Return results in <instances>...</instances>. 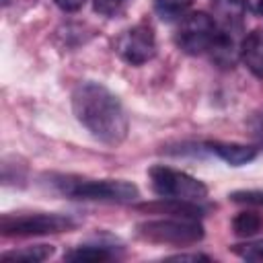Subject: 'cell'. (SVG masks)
I'll use <instances>...</instances> for the list:
<instances>
[{"label":"cell","instance_id":"obj_1","mask_svg":"<svg viewBox=\"0 0 263 263\" xmlns=\"http://www.w3.org/2000/svg\"><path fill=\"white\" fill-rule=\"evenodd\" d=\"M72 111L76 119L103 144L117 146L125 140L129 123L121 101L101 82H80L72 92Z\"/></svg>","mask_w":263,"mask_h":263},{"label":"cell","instance_id":"obj_14","mask_svg":"<svg viewBox=\"0 0 263 263\" xmlns=\"http://www.w3.org/2000/svg\"><path fill=\"white\" fill-rule=\"evenodd\" d=\"M66 259L68 261H78V263L80 261L82 263H97V261L111 259V251L107 247H90V245H86V247H78V249L70 251L66 255Z\"/></svg>","mask_w":263,"mask_h":263},{"label":"cell","instance_id":"obj_11","mask_svg":"<svg viewBox=\"0 0 263 263\" xmlns=\"http://www.w3.org/2000/svg\"><path fill=\"white\" fill-rule=\"evenodd\" d=\"M245 0H216L214 2V21L218 29L236 31L242 23L245 14Z\"/></svg>","mask_w":263,"mask_h":263},{"label":"cell","instance_id":"obj_7","mask_svg":"<svg viewBox=\"0 0 263 263\" xmlns=\"http://www.w3.org/2000/svg\"><path fill=\"white\" fill-rule=\"evenodd\" d=\"M115 51L129 66H142L150 62L156 53V37L152 27L146 23H138L125 29L115 41Z\"/></svg>","mask_w":263,"mask_h":263},{"label":"cell","instance_id":"obj_22","mask_svg":"<svg viewBox=\"0 0 263 263\" xmlns=\"http://www.w3.org/2000/svg\"><path fill=\"white\" fill-rule=\"evenodd\" d=\"M121 2H125V0H121Z\"/></svg>","mask_w":263,"mask_h":263},{"label":"cell","instance_id":"obj_2","mask_svg":"<svg viewBox=\"0 0 263 263\" xmlns=\"http://www.w3.org/2000/svg\"><path fill=\"white\" fill-rule=\"evenodd\" d=\"M55 187L74 199H95V201H115L127 203L138 197V187L121 179H80V177H60L53 181Z\"/></svg>","mask_w":263,"mask_h":263},{"label":"cell","instance_id":"obj_8","mask_svg":"<svg viewBox=\"0 0 263 263\" xmlns=\"http://www.w3.org/2000/svg\"><path fill=\"white\" fill-rule=\"evenodd\" d=\"M212 60L222 66V68H232L236 64V60L240 58V45L236 47L234 41V31H226V29H218L216 39L210 47Z\"/></svg>","mask_w":263,"mask_h":263},{"label":"cell","instance_id":"obj_12","mask_svg":"<svg viewBox=\"0 0 263 263\" xmlns=\"http://www.w3.org/2000/svg\"><path fill=\"white\" fill-rule=\"evenodd\" d=\"M53 253L51 245H35V247H25L18 251H10L2 255V261H25V263H37L47 259Z\"/></svg>","mask_w":263,"mask_h":263},{"label":"cell","instance_id":"obj_19","mask_svg":"<svg viewBox=\"0 0 263 263\" xmlns=\"http://www.w3.org/2000/svg\"><path fill=\"white\" fill-rule=\"evenodd\" d=\"M62 10H66V12H76V10H80L82 6H84V2L86 0H53Z\"/></svg>","mask_w":263,"mask_h":263},{"label":"cell","instance_id":"obj_21","mask_svg":"<svg viewBox=\"0 0 263 263\" xmlns=\"http://www.w3.org/2000/svg\"><path fill=\"white\" fill-rule=\"evenodd\" d=\"M171 259H177V261H199V259H205L208 261L205 255H175Z\"/></svg>","mask_w":263,"mask_h":263},{"label":"cell","instance_id":"obj_16","mask_svg":"<svg viewBox=\"0 0 263 263\" xmlns=\"http://www.w3.org/2000/svg\"><path fill=\"white\" fill-rule=\"evenodd\" d=\"M234 253L238 257H242V259H249V261H263V240L247 242V245H236Z\"/></svg>","mask_w":263,"mask_h":263},{"label":"cell","instance_id":"obj_13","mask_svg":"<svg viewBox=\"0 0 263 263\" xmlns=\"http://www.w3.org/2000/svg\"><path fill=\"white\" fill-rule=\"evenodd\" d=\"M154 10L160 18L164 21H173V18H183L185 12L191 8L193 0H152Z\"/></svg>","mask_w":263,"mask_h":263},{"label":"cell","instance_id":"obj_20","mask_svg":"<svg viewBox=\"0 0 263 263\" xmlns=\"http://www.w3.org/2000/svg\"><path fill=\"white\" fill-rule=\"evenodd\" d=\"M245 8H249L253 14H263V0H245Z\"/></svg>","mask_w":263,"mask_h":263},{"label":"cell","instance_id":"obj_9","mask_svg":"<svg viewBox=\"0 0 263 263\" xmlns=\"http://www.w3.org/2000/svg\"><path fill=\"white\" fill-rule=\"evenodd\" d=\"M240 60L257 78H263V29L251 31L240 41Z\"/></svg>","mask_w":263,"mask_h":263},{"label":"cell","instance_id":"obj_18","mask_svg":"<svg viewBox=\"0 0 263 263\" xmlns=\"http://www.w3.org/2000/svg\"><path fill=\"white\" fill-rule=\"evenodd\" d=\"M232 199L253 203V205H263V191H236L232 193Z\"/></svg>","mask_w":263,"mask_h":263},{"label":"cell","instance_id":"obj_5","mask_svg":"<svg viewBox=\"0 0 263 263\" xmlns=\"http://www.w3.org/2000/svg\"><path fill=\"white\" fill-rule=\"evenodd\" d=\"M216 33H218V25L214 16L199 10V12H189L181 18L175 33V41L185 53L197 55V53L210 51L216 39Z\"/></svg>","mask_w":263,"mask_h":263},{"label":"cell","instance_id":"obj_17","mask_svg":"<svg viewBox=\"0 0 263 263\" xmlns=\"http://www.w3.org/2000/svg\"><path fill=\"white\" fill-rule=\"evenodd\" d=\"M247 132H249V136H251L259 146H263V109L255 111V113L247 119Z\"/></svg>","mask_w":263,"mask_h":263},{"label":"cell","instance_id":"obj_3","mask_svg":"<svg viewBox=\"0 0 263 263\" xmlns=\"http://www.w3.org/2000/svg\"><path fill=\"white\" fill-rule=\"evenodd\" d=\"M148 177H150L152 191L160 199H181V201L199 203L208 197V187L199 179H195L183 171H175V168L156 164L148 171Z\"/></svg>","mask_w":263,"mask_h":263},{"label":"cell","instance_id":"obj_4","mask_svg":"<svg viewBox=\"0 0 263 263\" xmlns=\"http://www.w3.org/2000/svg\"><path fill=\"white\" fill-rule=\"evenodd\" d=\"M138 236L160 245H193L203 238V226L195 218H166L138 224Z\"/></svg>","mask_w":263,"mask_h":263},{"label":"cell","instance_id":"obj_10","mask_svg":"<svg viewBox=\"0 0 263 263\" xmlns=\"http://www.w3.org/2000/svg\"><path fill=\"white\" fill-rule=\"evenodd\" d=\"M208 148L230 166H242L257 158V148L236 142H210Z\"/></svg>","mask_w":263,"mask_h":263},{"label":"cell","instance_id":"obj_15","mask_svg":"<svg viewBox=\"0 0 263 263\" xmlns=\"http://www.w3.org/2000/svg\"><path fill=\"white\" fill-rule=\"evenodd\" d=\"M261 224H263V220L255 212H240L232 220V228H234V232L238 236H253L261 228Z\"/></svg>","mask_w":263,"mask_h":263},{"label":"cell","instance_id":"obj_6","mask_svg":"<svg viewBox=\"0 0 263 263\" xmlns=\"http://www.w3.org/2000/svg\"><path fill=\"white\" fill-rule=\"evenodd\" d=\"M74 226V220L62 214H16L4 216L0 230L6 236H35V234H53L64 232Z\"/></svg>","mask_w":263,"mask_h":263}]
</instances>
